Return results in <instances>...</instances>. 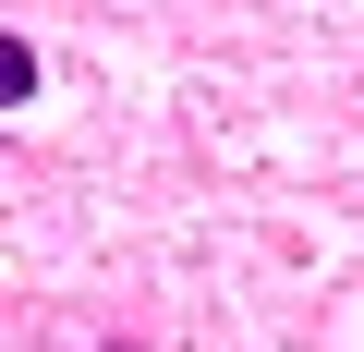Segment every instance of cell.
<instances>
[{
    "mask_svg": "<svg viewBox=\"0 0 364 352\" xmlns=\"http://www.w3.org/2000/svg\"><path fill=\"white\" fill-rule=\"evenodd\" d=\"M97 352H134V340H97Z\"/></svg>",
    "mask_w": 364,
    "mask_h": 352,
    "instance_id": "obj_1",
    "label": "cell"
}]
</instances>
